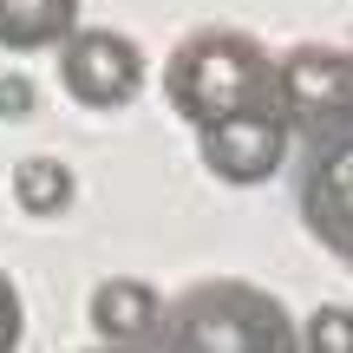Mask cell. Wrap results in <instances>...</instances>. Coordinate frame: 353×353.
Listing matches in <instances>:
<instances>
[{
  "instance_id": "cell-1",
  "label": "cell",
  "mask_w": 353,
  "mask_h": 353,
  "mask_svg": "<svg viewBox=\"0 0 353 353\" xmlns=\"http://www.w3.org/2000/svg\"><path fill=\"white\" fill-rule=\"evenodd\" d=\"M164 99L190 131H210L242 112H275V59L236 26H203L164 65Z\"/></svg>"
},
{
  "instance_id": "cell-4",
  "label": "cell",
  "mask_w": 353,
  "mask_h": 353,
  "mask_svg": "<svg viewBox=\"0 0 353 353\" xmlns=\"http://www.w3.org/2000/svg\"><path fill=\"white\" fill-rule=\"evenodd\" d=\"M294 203H301L307 236L327 255L353 262V118L327 138L301 144V176H294Z\"/></svg>"
},
{
  "instance_id": "cell-5",
  "label": "cell",
  "mask_w": 353,
  "mask_h": 353,
  "mask_svg": "<svg viewBox=\"0 0 353 353\" xmlns=\"http://www.w3.org/2000/svg\"><path fill=\"white\" fill-rule=\"evenodd\" d=\"M59 85L85 112H118L144 92V52L112 26H79L59 46Z\"/></svg>"
},
{
  "instance_id": "cell-3",
  "label": "cell",
  "mask_w": 353,
  "mask_h": 353,
  "mask_svg": "<svg viewBox=\"0 0 353 353\" xmlns=\"http://www.w3.org/2000/svg\"><path fill=\"white\" fill-rule=\"evenodd\" d=\"M275 112L301 144L327 138L353 118V52L341 46H294L275 59Z\"/></svg>"
},
{
  "instance_id": "cell-9",
  "label": "cell",
  "mask_w": 353,
  "mask_h": 353,
  "mask_svg": "<svg viewBox=\"0 0 353 353\" xmlns=\"http://www.w3.org/2000/svg\"><path fill=\"white\" fill-rule=\"evenodd\" d=\"M72 170L59 164V157H26V164H13V203H20L26 216H59L72 210Z\"/></svg>"
},
{
  "instance_id": "cell-13",
  "label": "cell",
  "mask_w": 353,
  "mask_h": 353,
  "mask_svg": "<svg viewBox=\"0 0 353 353\" xmlns=\"http://www.w3.org/2000/svg\"><path fill=\"white\" fill-rule=\"evenodd\" d=\"M105 353H125V347H105Z\"/></svg>"
},
{
  "instance_id": "cell-2",
  "label": "cell",
  "mask_w": 353,
  "mask_h": 353,
  "mask_svg": "<svg viewBox=\"0 0 353 353\" xmlns=\"http://www.w3.org/2000/svg\"><path fill=\"white\" fill-rule=\"evenodd\" d=\"M151 353H301L288 307L255 281H203L157 314Z\"/></svg>"
},
{
  "instance_id": "cell-8",
  "label": "cell",
  "mask_w": 353,
  "mask_h": 353,
  "mask_svg": "<svg viewBox=\"0 0 353 353\" xmlns=\"http://www.w3.org/2000/svg\"><path fill=\"white\" fill-rule=\"evenodd\" d=\"M79 33V0H0V52H59Z\"/></svg>"
},
{
  "instance_id": "cell-7",
  "label": "cell",
  "mask_w": 353,
  "mask_h": 353,
  "mask_svg": "<svg viewBox=\"0 0 353 353\" xmlns=\"http://www.w3.org/2000/svg\"><path fill=\"white\" fill-rule=\"evenodd\" d=\"M92 334H99L105 347H144L151 341V327H157V314H164V301H157V288L151 281H138V275H112V281H99L92 288Z\"/></svg>"
},
{
  "instance_id": "cell-10",
  "label": "cell",
  "mask_w": 353,
  "mask_h": 353,
  "mask_svg": "<svg viewBox=\"0 0 353 353\" xmlns=\"http://www.w3.org/2000/svg\"><path fill=\"white\" fill-rule=\"evenodd\" d=\"M301 353H353V307L327 301L301 321Z\"/></svg>"
},
{
  "instance_id": "cell-11",
  "label": "cell",
  "mask_w": 353,
  "mask_h": 353,
  "mask_svg": "<svg viewBox=\"0 0 353 353\" xmlns=\"http://www.w3.org/2000/svg\"><path fill=\"white\" fill-rule=\"evenodd\" d=\"M20 334H26V307H20V288L0 275V353H20Z\"/></svg>"
},
{
  "instance_id": "cell-12",
  "label": "cell",
  "mask_w": 353,
  "mask_h": 353,
  "mask_svg": "<svg viewBox=\"0 0 353 353\" xmlns=\"http://www.w3.org/2000/svg\"><path fill=\"white\" fill-rule=\"evenodd\" d=\"M26 112H33V79L7 72L0 79V118H26Z\"/></svg>"
},
{
  "instance_id": "cell-6",
  "label": "cell",
  "mask_w": 353,
  "mask_h": 353,
  "mask_svg": "<svg viewBox=\"0 0 353 353\" xmlns=\"http://www.w3.org/2000/svg\"><path fill=\"white\" fill-rule=\"evenodd\" d=\"M288 118L281 112H242V118H223V125L196 131V151H203V170L223 176V183H268L281 164H288Z\"/></svg>"
}]
</instances>
